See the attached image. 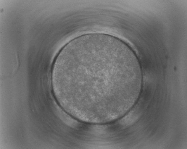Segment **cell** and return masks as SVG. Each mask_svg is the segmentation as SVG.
Returning a JSON list of instances; mask_svg holds the SVG:
<instances>
[{"label": "cell", "mask_w": 187, "mask_h": 149, "mask_svg": "<svg viewBox=\"0 0 187 149\" xmlns=\"http://www.w3.org/2000/svg\"><path fill=\"white\" fill-rule=\"evenodd\" d=\"M139 60L125 42L111 35L77 37L61 49L54 63L52 86L72 114L101 118L129 104L142 84Z\"/></svg>", "instance_id": "cell-1"}]
</instances>
